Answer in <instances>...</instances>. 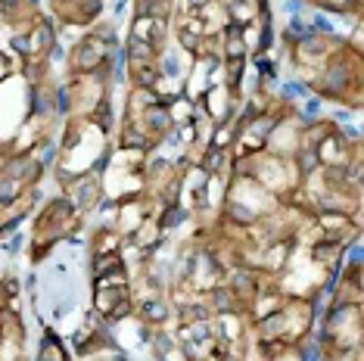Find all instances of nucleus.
Instances as JSON below:
<instances>
[{
    "label": "nucleus",
    "mask_w": 364,
    "mask_h": 361,
    "mask_svg": "<svg viewBox=\"0 0 364 361\" xmlns=\"http://www.w3.org/2000/svg\"><path fill=\"white\" fill-rule=\"evenodd\" d=\"M131 53L134 56H140V60H149V44H140V41H131Z\"/></svg>",
    "instance_id": "1"
}]
</instances>
